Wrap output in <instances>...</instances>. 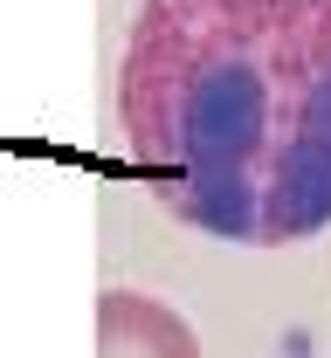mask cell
I'll use <instances>...</instances> for the list:
<instances>
[{
	"label": "cell",
	"mask_w": 331,
	"mask_h": 358,
	"mask_svg": "<svg viewBox=\"0 0 331 358\" xmlns=\"http://www.w3.org/2000/svg\"><path fill=\"white\" fill-rule=\"evenodd\" d=\"M118 138L193 234L290 248L331 227V0H145Z\"/></svg>",
	"instance_id": "6da1fadb"
},
{
	"label": "cell",
	"mask_w": 331,
	"mask_h": 358,
	"mask_svg": "<svg viewBox=\"0 0 331 358\" xmlns=\"http://www.w3.org/2000/svg\"><path fill=\"white\" fill-rule=\"evenodd\" d=\"M97 358H200L193 324L145 289H104L97 296Z\"/></svg>",
	"instance_id": "7a4b0ae2"
}]
</instances>
